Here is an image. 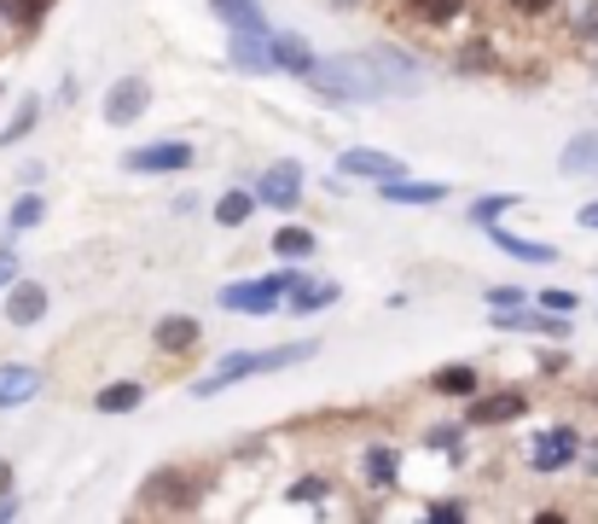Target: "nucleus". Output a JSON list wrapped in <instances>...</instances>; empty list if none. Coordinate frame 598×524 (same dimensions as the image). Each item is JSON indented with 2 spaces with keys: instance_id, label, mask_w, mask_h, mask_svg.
Wrapping results in <instances>:
<instances>
[{
  "instance_id": "obj_1",
  "label": "nucleus",
  "mask_w": 598,
  "mask_h": 524,
  "mask_svg": "<svg viewBox=\"0 0 598 524\" xmlns=\"http://www.w3.org/2000/svg\"><path fill=\"white\" fill-rule=\"evenodd\" d=\"M308 83H314L325 99H337V106H373V99H384V83H378V70H373V58H366V53L314 58Z\"/></svg>"
},
{
  "instance_id": "obj_2",
  "label": "nucleus",
  "mask_w": 598,
  "mask_h": 524,
  "mask_svg": "<svg viewBox=\"0 0 598 524\" xmlns=\"http://www.w3.org/2000/svg\"><path fill=\"white\" fill-rule=\"evenodd\" d=\"M320 345H279V350H262V356H226L221 368L210 379H198L192 396H215L226 385H239V379H256V373H279V368H297V361H308Z\"/></svg>"
},
{
  "instance_id": "obj_3",
  "label": "nucleus",
  "mask_w": 598,
  "mask_h": 524,
  "mask_svg": "<svg viewBox=\"0 0 598 524\" xmlns=\"http://www.w3.org/2000/svg\"><path fill=\"white\" fill-rule=\"evenodd\" d=\"M203 495V472L192 467H157L140 483V513H192Z\"/></svg>"
},
{
  "instance_id": "obj_4",
  "label": "nucleus",
  "mask_w": 598,
  "mask_h": 524,
  "mask_svg": "<svg viewBox=\"0 0 598 524\" xmlns=\"http://www.w3.org/2000/svg\"><path fill=\"white\" fill-rule=\"evenodd\" d=\"M297 269H285V274H267V280H239V286H221V309H233V315H267V309H279V297L297 286Z\"/></svg>"
},
{
  "instance_id": "obj_5",
  "label": "nucleus",
  "mask_w": 598,
  "mask_h": 524,
  "mask_svg": "<svg viewBox=\"0 0 598 524\" xmlns=\"http://www.w3.org/2000/svg\"><path fill=\"white\" fill-rule=\"evenodd\" d=\"M366 58H373V70H378V83H384V99L396 94V99H412L424 88V70H419V58L401 53V47H366Z\"/></svg>"
},
{
  "instance_id": "obj_6",
  "label": "nucleus",
  "mask_w": 598,
  "mask_h": 524,
  "mask_svg": "<svg viewBox=\"0 0 598 524\" xmlns=\"http://www.w3.org/2000/svg\"><path fill=\"white\" fill-rule=\"evenodd\" d=\"M122 164L140 170V175H175V170L192 164V146H187V140H157V146H134Z\"/></svg>"
},
{
  "instance_id": "obj_7",
  "label": "nucleus",
  "mask_w": 598,
  "mask_h": 524,
  "mask_svg": "<svg viewBox=\"0 0 598 524\" xmlns=\"http://www.w3.org/2000/svg\"><path fill=\"white\" fill-rule=\"evenodd\" d=\"M146 99H152L146 76H122V83L106 94V123H117V129L140 123V117H146Z\"/></svg>"
},
{
  "instance_id": "obj_8",
  "label": "nucleus",
  "mask_w": 598,
  "mask_h": 524,
  "mask_svg": "<svg viewBox=\"0 0 598 524\" xmlns=\"http://www.w3.org/2000/svg\"><path fill=\"white\" fill-rule=\"evenodd\" d=\"M337 170H343V175H355V181H401V175H407L401 157L373 152V146H348V152L337 157Z\"/></svg>"
},
{
  "instance_id": "obj_9",
  "label": "nucleus",
  "mask_w": 598,
  "mask_h": 524,
  "mask_svg": "<svg viewBox=\"0 0 598 524\" xmlns=\"http://www.w3.org/2000/svg\"><path fill=\"white\" fill-rule=\"evenodd\" d=\"M226 58H233L239 70H267L274 65V30H233Z\"/></svg>"
},
{
  "instance_id": "obj_10",
  "label": "nucleus",
  "mask_w": 598,
  "mask_h": 524,
  "mask_svg": "<svg viewBox=\"0 0 598 524\" xmlns=\"http://www.w3.org/2000/svg\"><path fill=\"white\" fill-rule=\"evenodd\" d=\"M198 338H203V327H198L192 315H163L157 327H152V345H157L163 356H192Z\"/></svg>"
},
{
  "instance_id": "obj_11",
  "label": "nucleus",
  "mask_w": 598,
  "mask_h": 524,
  "mask_svg": "<svg viewBox=\"0 0 598 524\" xmlns=\"http://www.w3.org/2000/svg\"><path fill=\"white\" fill-rule=\"evenodd\" d=\"M256 198H267L274 210H297V198H302V170H297V164H274V170L256 181Z\"/></svg>"
},
{
  "instance_id": "obj_12",
  "label": "nucleus",
  "mask_w": 598,
  "mask_h": 524,
  "mask_svg": "<svg viewBox=\"0 0 598 524\" xmlns=\"http://www.w3.org/2000/svg\"><path fill=\"white\" fill-rule=\"evenodd\" d=\"M41 315H47V286L18 280V286L7 292V320H12V327H35Z\"/></svg>"
},
{
  "instance_id": "obj_13",
  "label": "nucleus",
  "mask_w": 598,
  "mask_h": 524,
  "mask_svg": "<svg viewBox=\"0 0 598 524\" xmlns=\"http://www.w3.org/2000/svg\"><path fill=\"white\" fill-rule=\"evenodd\" d=\"M569 460H575V432L569 426L534 437V449H529V467L534 472H558V467H569Z\"/></svg>"
},
{
  "instance_id": "obj_14",
  "label": "nucleus",
  "mask_w": 598,
  "mask_h": 524,
  "mask_svg": "<svg viewBox=\"0 0 598 524\" xmlns=\"http://www.w3.org/2000/svg\"><path fill=\"white\" fill-rule=\"evenodd\" d=\"M529 408L523 391H494L483 402H470V426H506V419H518Z\"/></svg>"
},
{
  "instance_id": "obj_15",
  "label": "nucleus",
  "mask_w": 598,
  "mask_h": 524,
  "mask_svg": "<svg viewBox=\"0 0 598 524\" xmlns=\"http://www.w3.org/2000/svg\"><path fill=\"white\" fill-rule=\"evenodd\" d=\"M285 297H291V309H297V315H320V309H332L343 292H337V280H308V274H302Z\"/></svg>"
},
{
  "instance_id": "obj_16",
  "label": "nucleus",
  "mask_w": 598,
  "mask_h": 524,
  "mask_svg": "<svg viewBox=\"0 0 598 524\" xmlns=\"http://www.w3.org/2000/svg\"><path fill=\"white\" fill-rule=\"evenodd\" d=\"M378 193L389 198V205H442L447 198L442 181H378Z\"/></svg>"
},
{
  "instance_id": "obj_17",
  "label": "nucleus",
  "mask_w": 598,
  "mask_h": 524,
  "mask_svg": "<svg viewBox=\"0 0 598 524\" xmlns=\"http://www.w3.org/2000/svg\"><path fill=\"white\" fill-rule=\"evenodd\" d=\"M41 391V373L24 368V361H7L0 368V408H18V402H30Z\"/></svg>"
},
{
  "instance_id": "obj_18",
  "label": "nucleus",
  "mask_w": 598,
  "mask_h": 524,
  "mask_svg": "<svg viewBox=\"0 0 598 524\" xmlns=\"http://www.w3.org/2000/svg\"><path fill=\"white\" fill-rule=\"evenodd\" d=\"M558 170L564 175H598V129H587V134L569 140V146L558 152Z\"/></svg>"
},
{
  "instance_id": "obj_19",
  "label": "nucleus",
  "mask_w": 598,
  "mask_h": 524,
  "mask_svg": "<svg viewBox=\"0 0 598 524\" xmlns=\"http://www.w3.org/2000/svg\"><path fill=\"white\" fill-rule=\"evenodd\" d=\"M274 65L291 70V76H308V70H314V47H308L302 35L285 30V35H274Z\"/></svg>"
},
{
  "instance_id": "obj_20",
  "label": "nucleus",
  "mask_w": 598,
  "mask_h": 524,
  "mask_svg": "<svg viewBox=\"0 0 598 524\" xmlns=\"http://www.w3.org/2000/svg\"><path fill=\"white\" fill-rule=\"evenodd\" d=\"M140 402H146V385H134V379H117V385H106L93 396V408L99 414H134Z\"/></svg>"
},
{
  "instance_id": "obj_21",
  "label": "nucleus",
  "mask_w": 598,
  "mask_h": 524,
  "mask_svg": "<svg viewBox=\"0 0 598 524\" xmlns=\"http://www.w3.org/2000/svg\"><path fill=\"white\" fill-rule=\"evenodd\" d=\"M488 233H494V245H500L506 256H518V262H558V251L541 245V239H518V233L494 228V221H488Z\"/></svg>"
},
{
  "instance_id": "obj_22",
  "label": "nucleus",
  "mask_w": 598,
  "mask_h": 524,
  "mask_svg": "<svg viewBox=\"0 0 598 524\" xmlns=\"http://www.w3.org/2000/svg\"><path fill=\"white\" fill-rule=\"evenodd\" d=\"M210 7H215V18L226 30H267V18H262L256 0H210Z\"/></svg>"
},
{
  "instance_id": "obj_23",
  "label": "nucleus",
  "mask_w": 598,
  "mask_h": 524,
  "mask_svg": "<svg viewBox=\"0 0 598 524\" xmlns=\"http://www.w3.org/2000/svg\"><path fill=\"white\" fill-rule=\"evenodd\" d=\"M407 12L419 18V24H430V30H447V24H459L465 0H407Z\"/></svg>"
},
{
  "instance_id": "obj_24",
  "label": "nucleus",
  "mask_w": 598,
  "mask_h": 524,
  "mask_svg": "<svg viewBox=\"0 0 598 524\" xmlns=\"http://www.w3.org/2000/svg\"><path fill=\"white\" fill-rule=\"evenodd\" d=\"M366 478H373L378 490H396L401 460H396V449H389V443H373V449H366Z\"/></svg>"
},
{
  "instance_id": "obj_25",
  "label": "nucleus",
  "mask_w": 598,
  "mask_h": 524,
  "mask_svg": "<svg viewBox=\"0 0 598 524\" xmlns=\"http://www.w3.org/2000/svg\"><path fill=\"white\" fill-rule=\"evenodd\" d=\"M35 123H41V99H35V94H24V99H18V117H12L7 129H0V152H7V146H18V140H24Z\"/></svg>"
},
{
  "instance_id": "obj_26",
  "label": "nucleus",
  "mask_w": 598,
  "mask_h": 524,
  "mask_svg": "<svg viewBox=\"0 0 598 524\" xmlns=\"http://www.w3.org/2000/svg\"><path fill=\"white\" fill-rule=\"evenodd\" d=\"M430 391L436 396H477V373L470 368H436L430 373Z\"/></svg>"
},
{
  "instance_id": "obj_27",
  "label": "nucleus",
  "mask_w": 598,
  "mask_h": 524,
  "mask_svg": "<svg viewBox=\"0 0 598 524\" xmlns=\"http://www.w3.org/2000/svg\"><path fill=\"white\" fill-rule=\"evenodd\" d=\"M256 210V193H244V187H233V193H221V205H215V221L221 228H239L244 216Z\"/></svg>"
},
{
  "instance_id": "obj_28",
  "label": "nucleus",
  "mask_w": 598,
  "mask_h": 524,
  "mask_svg": "<svg viewBox=\"0 0 598 524\" xmlns=\"http://www.w3.org/2000/svg\"><path fill=\"white\" fill-rule=\"evenodd\" d=\"M274 251L279 256H314V233H308V228H279L274 233Z\"/></svg>"
},
{
  "instance_id": "obj_29",
  "label": "nucleus",
  "mask_w": 598,
  "mask_h": 524,
  "mask_svg": "<svg viewBox=\"0 0 598 524\" xmlns=\"http://www.w3.org/2000/svg\"><path fill=\"white\" fill-rule=\"evenodd\" d=\"M511 205H518L511 193H488V198L470 205V221H483V228H488V221H500V210H511Z\"/></svg>"
},
{
  "instance_id": "obj_30",
  "label": "nucleus",
  "mask_w": 598,
  "mask_h": 524,
  "mask_svg": "<svg viewBox=\"0 0 598 524\" xmlns=\"http://www.w3.org/2000/svg\"><path fill=\"white\" fill-rule=\"evenodd\" d=\"M0 7H7V12H12L24 30H35L41 18H47V7H53V0H0Z\"/></svg>"
},
{
  "instance_id": "obj_31",
  "label": "nucleus",
  "mask_w": 598,
  "mask_h": 524,
  "mask_svg": "<svg viewBox=\"0 0 598 524\" xmlns=\"http://www.w3.org/2000/svg\"><path fill=\"white\" fill-rule=\"evenodd\" d=\"M41 210H47V205H41L35 193H24V198H18V205H12L7 228H12V233H18V228H35V221H41Z\"/></svg>"
},
{
  "instance_id": "obj_32",
  "label": "nucleus",
  "mask_w": 598,
  "mask_h": 524,
  "mask_svg": "<svg viewBox=\"0 0 598 524\" xmlns=\"http://www.w3.org/2000/svg\"><path fill=\"white\" fill-rule=\"evenodd\" d=\"M488 65H494V47H488V42H470V47L459 53V70H465V76H483Z\"/></svg>"
},
{
  "instance_id": "obj_33",
  "label": "nucleus",
  "mask_w": 598,
  "mask_h": 524,
  "mask_svg": "<svg viewBox=\"0 0 598 524\" xmlns=\"http://www.w3.org/2000/svg\"><path fill=\"white\" fill-rule=\"evenodd\" d=\"M285 495H291V501H325V495H332V483H325V478H302V483H291Z\"/></svg>"
},
{
  "instance_id": "obj_34",
  "label": "nucleus",
  "mask_w": 598,
  "mask_h": 524,
  "mask_svg": "<svg viewBox=\"0 0 598 524\" xmlns=\"http://www.w3.org/2000/svg\"><path fill=\"white\" fill-rule=\"evenodd\" d=\"M541 309H552V315H569V309H575V292H564V286L541 292Z\"/></svg>"
},
{
  "instance_id": "obj_35",
  "label": "nucleus",
  "mask_w": 598,
  "mask_h": 524,
  "mask_svg": "<svg viewBox=\"0 0 598 524\" xmlns=\"http://www.w3.org/2000/svg\"><path fill=\"white\" fill-rule=\"evenodd\" d=\"M488 304H494V309H518V304H529V297H523L518 286H494V292H488Z\"/></svg>"
},
{
  "instance_id": "obj_36",
  "label": "nucleus",
  "mask_w": 598,
  "mask_h": 524,
  "mask_svg": "<svg viewBox=\"0 0 598 524\" xmlns=\"http://www.w3.org/2000/svg\"><path fill=\"white\" fill-rule=\"evenodd\" d=\"M18 280V256H12V245H0V292H7Z\"/></svg>"
},
{
  "instance_id": "obj_37",
  "label": "nucleus",
  "mask_w": 598,
  "mask_h": 524,
  "mask_svg": "<svg viewBox=\"0 0 598 524\" xmlns=\"http://www.w3.org/2000/svg\"><path fill=\"white\" fill-rule=\"evenodd\" d=\"M511 7H518L523 18H541V12H552V7H558V0H511Z\"/></svg>"
},
{
  "instance_id": "obj_38",
  "label": "nucleus",
  "mask_w": 598,
  "mask_h": 524,
  "mask_svg": "<svg viewBox=\"0 0 598 524\" xmlns=\"http://www.w3.org/2000/svg\"><path fill=\"white\" fill-rule=\"evenodd\" d=\"M430 518H465V507H459V501H436V507H424Z\"/></svg>"
},
{
  "instance_id": "obj_39",
  "label": "nucleus",
  "mask_w": 598,
  "mask_h": 524,
  "mask_svg": "<svg viewBox=\"0 0 598 524\" xmlns=\"http://www.w3.org/2000/svg\"><path fill=\"white\" fill-rule=\"evenodd\" d=\"M575 30H582V35H598V0H593V7L582 12V24H575Z\"/></svg>"
},
{
  "instance_id": "obj_40",
  "label": "nucleus",
  "mask_w": 598,
  "mask_h": 524,
  "mask_svg": "<svg viewBox=\"0 0 598 524\" xmlns=\"http://www.w3.org/2000/svg\"><path fill=\"white\" fill-rule=\"evenodd\" d=\"M7 490H12V460L0 455V495H7Z\"/></svg>"
},
{
  "instance_id": "obj_41",
  "label": "nucleus",
  "mask_w": 598,
  "mask_h": 524,
  "mask_svg": "<svg viewBox=\"0 0 598 524\" xmlns=\"http://www.w3.org/2000/svg\"><path fill=\"white\" fill-rule=\"evenodd\" d=\"M582 228H598V205H587V210H582Z\"/></svg>"
}]
</instances>
